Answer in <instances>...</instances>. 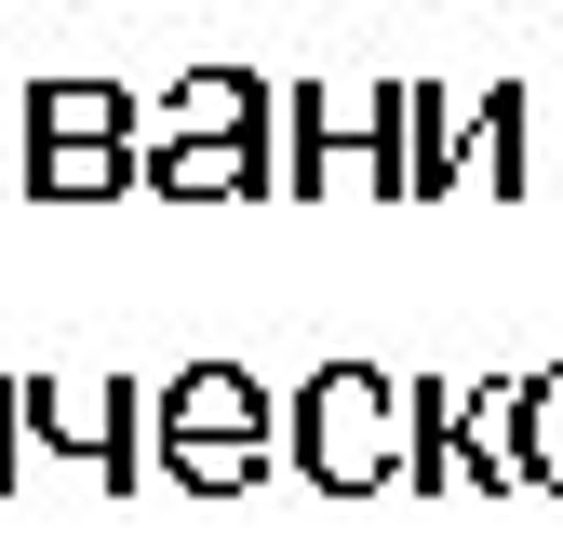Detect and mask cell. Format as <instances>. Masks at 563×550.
Wrapping results in <instances>:
<instances>
[{"label":"cell","mask_w":563,"mask_h":550,"mask_svg":"<svg viewBox=\"0 0 563 550\" xmlns=\"http://www.w3.org/2000/svg\"><path fill=\"white\" fill-rule=\"evenodd\" d=\"M296 470L322 497H376V484H416V376H376V363H322L296 389Z\"/></svg>","instance_id":"cell-1"},{"label":"cell","mask_w":563,"mask_h":550,"mask_svg":"<svg viewBox=\"0 0 563 550\" xmlns=\"http://www.w3.org/2000/svg\"><path fill=\"white\" fill-rule=\"evenodd\" d=\"M322 188H389L402 201V81H282V201H322Z\"/></svg>","instance_id":"cell-2"},{"label":"cell","mask_w":563,"mask_h":550,"mask_svg":"<svg viewBox=\"0 0 563 550\" xmlns=\"http://www.w3.org/2000/svg\"><path fill=\"white\" fill-rule=\"evenodd\" d=\"M523 443H510V389H443L416 376V497H510Z\"/></svg>","instance_id":"cell-3"},{"label":"cell","mask_w":563,"mask_h":550,"mask_svg":"<svg viewBox=\"0 0 563 550\" xmlns=\"http://www.w3.org/2000/svg\"><path fill=\"white\" fill-rule=\"evenodd\" d=\"M282 121V81H255V67H188V81H162L148 108H134V148H188V134H255Z\"/></svg>","instance_id":"cell-4"},{"label":"cell","mask_w":563,"mask_h":550,"mask_svg":"<svg viewBox=\"0 0 563 550\" xmlns=\"http://www.w3.org/2000/svg\"><path fill=\"white\" fill-rule=\"evenodd\" d=\"M148 188H162V201H255V188H282V121H255V134H188V148H148Z\"/></svg>","instance_id":"cell-5"},{"label":"cell","mask_w":563,"mask_h":550,"mask_svg":"<svg viewBox=\"0 0 563 550\" xmlns=\"http://www.w3.org/2000/svg\"><path fill=\"white\" fill-rule=\"evenodd\" d=\"M456 188H497V201L510 188H550L537 175V95L523 81H483L470 95V121H456Z\"/></svg>","instance_id":"cell-6"},{"label":"cell","mask_w":563,"mask_h":550,"mask_svg":"<svg viewBox=\"0 0 563 550\" xmlns=\"http://www.w3.org/2000/svg\"><path fill=\"white\" fill-rule=\"evenodd\" d=\"M134 175H148L134 134H27V175L14 188H41V201H121Z\"/></svg>","instance_id":"cell-7"},{"label":"cell","mask_w":563,"mask_h":550,"mask_svg":"<svg viewBox=\"0 0 563 550\" xmlns=\"http://www.w3.org/2000/svg\"><path fill=\"white\" fill-rule=\"evenodd\" d=\"M229 430H282L268 389H255L242 363H188V376L162 389V443H229ZM282 443H296V430H282Z\"/></svg>","instance_id":"cell-8"},{"label":"cell","mask_w":563,"mask_h":550,"mask_svg":"<svg viewBox=\"0 0 563 550\" xmlns=\"http://www.w3.org/2000/svg\"><path fill=\"white\" fill-rule=\"evenodd\" d=\"M134 108H148V95H121V81H81V67H54V81L14 108V134H134Z\"/></svg>","instance_id":"cell-9"},{"label":"cell","mask_w":563,"mask_h":550,"mask_svg":"<svg viewBox=\"0 0 563 550\" xmlns=\"http://www.w3.org/2000/svg\"><path fill=\"white\" fill-rule=\"evenodd\" d=\"M456 95H430V81H402V201H430V188H456Z\"/></svg>","instance_id":"cell-10"},{"label":"cell","mask_w":563,"mask_h":550,"mask_svg":"<svg viewBox=\"0 0 563 550\" xmlns=\"http://www.w3.org/2000/svg\"><path fill=\"white\" fill-rule=\"evenodd\" d=\"M510 443H523V484L563 497V363L550 376H510Z\"/></svg>","instance_id":"cell-11"},{"label":"cell","mask_w":563,"mask_h":550,"mask_svg":"<svg viewBox=\"0 0 563 550\" xmlns=\"http://www.w3.org/2000/svg\"><path fill=\"white\" fill-rule=\"evenodd\" d=\"M268 457H296L282 430H229V443H162V470L175 484H201V497H229V484H268Z\"/></svg>","instance_id":"cell-12"},{"label":"cell","mask_w":563,"mask_h":550,"mask_svg":"<svg viewBox=\"0 0 563 550\" xmlns=\"http://www.w3.org/2000/svg\"><path fill=\"white\" fill-rule=\"evenodd\" d=\"M27 484V376H0V497Z\"/></svg>","instance_id":"cell-13"},{"label":"cell","mask_w":563,"mask_h":550,"mask_svg":"<svg viewBox=\"0 0 563 550\" xmlns=\"http://www.w3.org/2000/svg\"><path fill=\"white\" fill-rule=\"evenodd\" d=\"M550 134H563V108H550ZM550 188H563V175H550Z\"/></svg>","instance_id":"cell-14"}]
</instances>
